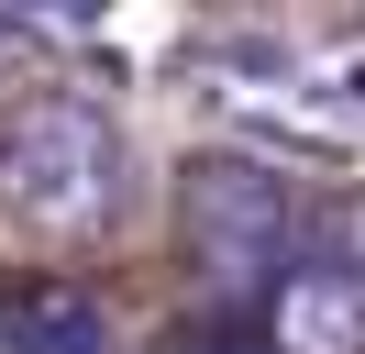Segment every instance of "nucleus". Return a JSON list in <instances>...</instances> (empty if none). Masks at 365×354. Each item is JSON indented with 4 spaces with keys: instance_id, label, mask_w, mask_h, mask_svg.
Instances as JSON below:
<instances>
[{
    "instance_id": "5",
    "label": "nucleus",
    "mask_w": 365,
    "mask_h": 354,
    "mask_svg": "<svg viewBox=\"0 0 365 354\" xmlns=\"http://www.w3.org/2000/svg\"><path fill=\"white\" fill-rule=\"evenodd\" d=\"M155 354H277V343H255V332L210 321V332H178V343H155Z\"/></svg>"
},
{
    "instance_id": "2",
    "label": "nucleus",
    "mask_w": 365,
    "mask_h": 354,
    "mask_svg": "<svg viewBox=\"0 0 365 354\" xmlns=\"http://www.w3.org/2000/svg\"><path fill=\"white\" fill-rule=\"evenodd\" d=\"M178 221H188V255L210 266L222 288H255V277H288V188H277V166H255V155H200L178 188Z\"/></svg>"
},
{
    "instance_id": "1",
    "label": "nucleus",
    "mask_w": 365,
    "mask_h": 354,
    "mask_svg": "<svg viewBox=\"0 0 365 354\" xmlns=\"http://www.w3.org/2000/svg\"><path fill=\"white\" fill-rule=\"evenodd\" d=\"M0 211L34 233H100L122 211V133L89 100H34L0 122Z\"/></svg>"
},
{
    "instance_id": "4",
    "label": "nucleus",
    "mask_w": 365,
    "mask_h": 354,
    "mask_svg": "<svg viewBox=\"0 0 365 354\" xmlns=\"http://www.w3.org/2000/svg\"><path fill=\"white\" fill-rule=\"evenodd\" d=\"M0 354H111V310L67 277H34L0 299Z\"/></svg>"
},
{
    "instance_id": "3",
    "label": "nucleus",
    "mask_w": 365,
    "mask_h": 354,
    "mask_svg": "<svg viewBox=\"0 0 365 354\" xmlns=\"http://www.w3.org/2000/svg\"><path fill=\"white\" fill-rule=\"evenodd\" d=\"M266 343L277 354H365V277L332 255H288L266 299Z\"/></svg>"
}]
</instances>
